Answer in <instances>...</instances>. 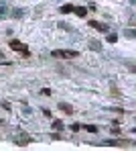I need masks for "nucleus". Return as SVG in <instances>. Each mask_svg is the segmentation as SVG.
Segmentation results:
<instances>
[{
    "mask_svg": "<svg viewBox=\"0 0 136 151\" xmlns=\"http://www.w3.org/2000/svg\"><path fill=\"white\" fill-rule=\"evenodd\" d=\"M53 127H55V129H61V127H63V123H61V121H55Z\"/></svg>",
    "mask_w": 136,
    "mask_h": 151,
    "instance_id": "nucleus-5",
    "label": "nucleus"
},
{
    "mask_svg": "<svg viewBox=\"0 0 136 151\" xmlns=\"http://www.w3.org/2000/svg\"><path fill=\"white\" fill-rule=\"evenodd\" d=\"M10 47H12L14 51H23V49H25V45H23L21 41H12V43H10Z\"/></svg>",
    "mask_w": 136,
    "mask_h": 151,
    "instance_id": "nucleus-2",
    "label": "nucleus"
},
{
    "mask_svg": "<svg viewBox=\"0 0 136 151\" xmlns=\"http://www.w3.org/2000/svg\"><path fill=\"white\" fill-rule=\"evenodd\" d=\"M55 57H75L77 51H53Z\"/></svg>",
    "mask_w": 136,
    "mask_h": 151,
    "instance_id": "nucleus-1",
    "label": "nucleus"
},
{
    "mask_svg": "<svg viewBox=\"0 0 136 151\" xmlns=\"http://www.w3.org/2000/svg\"><path fill=\"white\" fill-rule=\"evenodd\" d=\"M73 10H75L79 17H85V14H87V10H85V8H73Z\"/></svg>",
    "mask_w": 136,
    "mask_h": 151,
    "instance_id": "nucleus-4",
    "label": "nucleus"
},
{
    "mask_svg": "<svg viewBox=\"0 0 136 151\" xmlns=\"http://www.w3.org/2000/svg\"><path fill=\"white\" fill-rule=\"evenodd\" d=\"M83 129H87L89 133H96V131H98V127H96V125H83Z\"/></svg>",
    "mask_w": 136,
    "mask_h": 151,
    "instance_id": "nucleus-3",
    "label": "nucleus"
},
{
    "mask_svg": "<svg viewBox=\"0 0 136 151\" xmlns=\"http://www.w3.org/2000/svg\"><path fill=\"white\" fill-rule=\"evenodd\" d=\"M61 10H63V12H71V10H73V6H63Z\"/></svg>",
    "mask_w": 136,
    "mask_h": 151,
    "instance_id": "nucleus-6",
    "label": "nucleus"
}]
</instances>
